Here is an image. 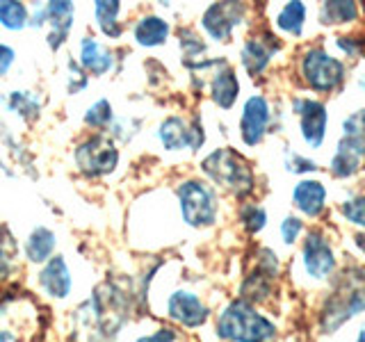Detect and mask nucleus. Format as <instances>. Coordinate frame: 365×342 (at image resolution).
Instances as JSON below:
<instances>
[{"label": "nucleus", "instance_id": "f257e3e1", "mask_svg": "<svg viewBox=\"0 0 365 342\" xmlns=\"http://www.w3.org/2000/svg\"><path fill=\"white\" fill-rule=\"evenodd\" d=\"M133 292L123 285L108 281L76 311V342H114L130 317Z\"/></svg>", "mask_w": 365, "mask_h": 342}, {"label": "nucleus", "instance_id": "f03ea898", "mask_svg": "<svg viewBox=\"0 0 365 342\" xmlns=\"http://www.w3.org/2000/svg\"><path fill=\"white\" fill-rule=\"evenodd\" d=\"M217 336L226 342H272L277 328L251 304L237 299L228 304L217 319Z\"/></svg>", "mask_w": 365, "mask_h": 342}, {"label": "nucleus", "instance_id": "7ed1b4c3", "mask_svg": "<svg viewBox=\"0 0 365 342\" xmlns=\"http://www.w3.org/2000/svg\"><path fill=\"white\" fill-rule=\"evenodd\" d=\"M365 311V271L349 269L340 276L334 294L322 311V328L327 333H334L349 317Z\"/></svg>", "mask_w": 365, "mask_h": 342}, {"label": "nucleus", "instance_id": "20e7f679", "mask_svg": "<svg viewBox=\"0 0 365 342\" xmlns=\"http://www.w3.org/2000/svg\"><path fill=\"white\" fill-rule=\"evenodd\" d=\"M203 171L217 185L231 190L235 197H245L254 190V171L249 162L231 148H220L203 160Z\"/></svg>", "mask_w": 365, "mask_h": 342}, {"label": "nucleus", "instance_id": "39448f33", "mask_svg": "<svg viewBox=\"0 0 365 342\" xmlns=\"http://www.w3.org/2000/svg\"><path fill=\"white\" fill-rule=\"evenodd\" d=\"M180 201V212L190 226H210L217 214L215 192L201 180H187L176 190Z\"/></svg>", "mask_w": 365, "mask_h": 342}, {"label": "nucleus", "instance_id": "423d86ee", "mask_svg": "<svg viewBox=\"0 0 365 342\" xmlns=\"http://www.w3.org/2000/svg\"><path fill=\"white\" fill-rule=\"evenodd\" d=\"M76 162L87 176H103L117 167L119 151L103 135H94L76 148Z\"/></svg>", "mask_w": 365, "mask_h": 342}, {"label": "nucleus", "instance_id": "0eeeda50", "mask_svg": "<svg viewBox=\"0 0 365 342\" xmlns=\"http://www.w3.org/2000/svg\"><path fill=\"white\" fill-rule=\"evenodd\" d=\"M302 73L306 78V83L313 89L331 91L342 83V78H345V66H342V62H338L336 57L327 55L322 48H313L304 57Z\"/></svg>", "mask_w": 365, "mask_h": 342}, {"label": "nucleus", "instance_id": "6e6552de", "mask_svg": "<svg viewBox=\"0 0 365 342\" xmlns=\"http://www.w3.org/2000/svg\"><path fill=\"white\" fill-rule=\"evenodd\" d=\"M167 315L180 326L197 328L205 324L210 311H208V306L199 299V294H194L190 290H176V292H171L167 299Z\"/></svg>", "mask_w": 365, "mask_h": 342}, {"label": "nucleus", "instance_id": "1a4fd4ad", "mask_svg": "<svg viewBox=\"0 0 365 342\" xmlns=\"http://www.w3.org/2000/svg\"><path fill=\"white\" fill-rule=\"evenodd\" d=\"M32 21H34V26H39L41 21H48V26H51L48 43H51V48H60V43L66 39L68 30H71L73 5L71 3H62V0L41 5V7H37V14L32 16Z\"/></svg>", "mask_w": 365, "mask_h": 342}, {"label": "nucleus", "instance_id": "9d476101", "mask_svg": "<svg viewBox=\"0 0 365 342\" xmlns=\"http://www.w3.org/2000/svg\"><path fill=\"white\" fill-rule=\"evenodd\" d=\"M245 16V5L240 3H217L203 14V28L212 39L224 41L231 37L233 28Z\"/></svg>", "mask_w": 365, "mask_h": 342}, {"label": "nucleus", "instance_id": "9b49d317", "mask_svg": "<svg viewBox=\"0 0 365 342\" xmlns=\"http://www.w3.org/2000/svg\"><path fill=\"white\" fill-rule=\"evenodd\" d=\"M160 142L169 151H178L182 146L199 148L203 144V128L199 123L187 125L180 117H169L160 125Z\"/></svg>", "mask_w": 365, "mask_h": 342}, {"label": "nucleus", "instance_id": "f8f14e48", "mask_svg": "<svg viewBox=\"0 0 365 342\" xmlns=\"http://www.w3.org/2000/svg\"><path fill=\"white\" fill-rule=\"evenodd\" d=\"M304 265L306 271L313 279H327L336 267L334 251H331L329 242L322 237V233H311L304 244Z\"/></svg>", "mask_w": 365, "mask_h": 342}, {"label": "nucleus", "instance_id": "ddd939ff", "mask_svg": "<svg viewBox=\"0 0 365 342\" xmlns=\"http://www.w3.org/2000/svg\"><path fill=\"white\" fill-rule=\"evenodd\" d=\"M39 285L51 299H66L71 294L73 279L62 256H53L39 271Z\"/></svg>", "mask_w": 365, "mask_h": 342}, {"label": "nucleus", "instance_id": "4468645a", "mask_svg": "<svg viewBox=\"0 0 365 342\" xmlns=\"http://www.w3.org/2000/svg\"><path fill=\"white\" fill-rule=\"evenodd\" d=\"M365 157V137L363 135H345L338 144V151L331 160V171L340 178L356 174Z\"/></svg>", "mask_w": 365, "mask_h": 342}, {"label": "nucleus", "instance_id": "2eb2a0df", "mask_svg": "<svg viewBox=\"0 0 365 342\" xmlns=\"http://www.w3.org/2000/svg\"><path fill=\"white\" fill-rule=\"evenodd\" d=\"M267 123H269V105L267 100L262 96H251L245 103V112H242V140L249 146H256L262 135L267 130Z\"/></svg>", "mask_w": 365, "mask_h": 342}, {"label": "nucleus", "instance_id": "dca6fc26", "mask_svg": "<svg viewBox=\"0 0 365 342\" xmlns=\"http://www.w3.org/2000/svg\"><path fill=\"white\" fill-rule=\"evenodd\" d=\"M294 110L302 114V135L306 144L317 148L327 130V108L317 100H297Z\"/></svg>", "mask_w": 365, "mask_h": 342}, {"label": "nucleus", "instance_id": "f3484780", "mask_svg": "<svg viewBox=\"0 0 365 342\" xmlns=\"http://www.w3.org/2000/svg\"><path fill=\"white\" fill-rule=\"evenodd\" d=\"M279 51V41H274L272 34H265V37H254L245 43L242 48V64L249 73H260L272 60V55Z\"/></svg>", "mask_w": 365, "mask_h": 342}, {"label": "nucleus", "instance_id": "a211bd4d", "mask_svg": "<svg viewBox=\"0 0 365 342\" xmlns=\"http://www.w3.org/2000/svg\"><path fill=\"white\" fill-rule=\"evenodd\" d=\"M294 205L308 217H317L324 210V199H327V190L322 182L317 180H302L299 185L292 192Z\"/></svg>", "mask_w": 365, "mask_h": 342}, {"label": "nucleus", "instance_id": "6ab92c4d", "mask_svg": "<svg viewBox=\"0 0 365 342\" xmlns=\"http://www.w3.org/2000/svg\"><path fill=\"white\" fill-rule=\"evenodd\" d=\"M80 64H83L87 71L103 76L112 68V53L101 46L94 37H85L80 41Z\"/></svg>", "mask_w": 365, "mask_h": 342}, {"label": "nucleus", "instance_id": "aec40b11", "mask_svg": "<svg viewBox=\"0 0 365 342\" xmlns=\"http://www.w3.org/2000/svg\"><path fill=\"white\" fill-rule=\"evenodd\" d=\"M212 100L217 103L220 108H231L235 98H237V91H240V85H237V78L233 73L231 66H224L220 73L212 78Z\"/></svg>", "mask_w": 365, "mask_h": 342}, {"label": "nucleus", "instance_id": "412c9836", "mask_svg": "<svg viewBox=\"0 0 365 342\" xmlns=\"http://www.w3.org/2000/svg\"><path fill=\"white\" fill-rule=\"evenodd\" d=\"M55 251V235L48 228H37L32 231L26 242V258L30 262H48Z\"/></svg>", "mask_w": 365, "mask_h": 342}, {"label": "nucleus", "instance_id": "4be33fe9", "mask_svg": "<svg viewBox=\"0 0 365 342\" xmlns=\"http://www.w3.org/2000/svg\"><path fill=\"white\" fill-rule=\"evenodd\" d=\"M169 34V26L165 19L160 16H144L140 23L135 26V39L142 46H160L165 43Z\"/></svg>", "mask_w": 365, "mask_h": 342}, {"label": "nucleus", "instance_id": "5701e85b", "mask_svg": "<svg viewBox=\"0 0 365 342\" xmlns=\"http://www.w3.org/2000/svg\"><path fill=\"white\" fill-rule=\"evenodd\" d=\"M121 5L117 0H106V3H96V21H98V28L108 34V37H119L121 28L117 23V14H119Z\"/></svg>", "mask_w": 365, "mask_h": 342}, {"label": "nucleus", "instance_id": "b1692460", "mask_svg": "<svg viewBox=\"0 0 365 342\" xmlns=\"http://www.w3.org/2000/svg\"><path fill=\"white\" fill-rule=\"evenodd\" d=\"M28 23V7L23 3H9V0H0V26L7 30H21Z\"/></svg>", "mask_w": 365, "mask_h": 342}, {"label": "nucleus", "instance_id": "393cba45", "mask_svg": "<svg viewBox=\"0 0 365 342\" xmlns=\"http://www.w3.org/2000/svg\"><path fill=\"white\" fill-rule=\"evenodd\" d=\"M359 16L356 3H345V0H336V3H324L322 7V21L324 23H347Z\"/></svg>", "mask_w": 365, "mask_h": 342}, {"label": "nucleus", "instance_id": "a878e982", "mask_svg": "<svg viewBox=\"0 0 365 342\" xmlns=\"http://www.w3.org/2000/svg\"><path fill=\"white\" fill-rule=\"evenodd\" d=\"M304 16H306V7L302 3H288L279 14V28L290 32V34H299L304 28Z\"/></svg>", "mask_w": 365, "mask_h": 342}, {"label": "nucleus", "instance_id": "bb28decb", "mask_svg": "<svg viewBox=\"0 0 365 342\" xmlns=\"http://www.w3.org/2000/svg\"><path fill=\"white\" fill-rule=\"evenodd\" d=\"M14 269V237L0 224V279H7Z\"/></svg>", "mask_w": 365, "mask_h": 342}, {"label": "nucleus", "instance_id": "cd10ccee", "mask_svg": "<svg viewBox=\"0 0 365 342\" xmlns=\"http://www.w3.org/2000/svg\"><path fill=\"white\" fill-rule=\"evenodd\" d=\"M9 108L19 112L21 117L34 119L39 114V100L34 98L30 91H14V94L9 96Z\"/></svg>", "mask_w": 365, "mask_h": 342}, {"label": "nucleus", "instance_id": "c85d7f7f", "mask_svg": "<svg viewBox=\"0 0 365 342\" xmlns=\"http://www.w3.org/2000/svg\"><path fill=\"white\" fill-rule=\"evenodd\" d=\"M112 119V108L108 100H98L96 105H91L85 114V123L94 125V128H103Z\"/></svg>", "mask_w": 365, "mask_h": 342}, {"label": "nucleus", "instance_id": "c756f323", "mask_svg": "<svg viewBox=\"0 0 365 342\" xmlns=\"http://www.w3.org/2000/svg\"><path fill=\"white\" fill-rule=\"evenodd\" d=\"M265 219H267V214L262 208H258V205H245L242 208V222L249 233H258L260 228L265 226Z\"/></svg>", "mask_w": 365, "mask_h": 342}, {"label": "nucleus", "instance_id": "7c9ffc66", "mask_svg": "<svg viewBox=\"0 0 365 342\" xmlns=\"http://www.w3.org/2000/svg\"><path fill=\"white\" fill-rule=\"evenodd\" d=\"M342 212L349 222L365 226V197H356V199H349L342 205Z\"/></svg>", "mask_w": 365, "mask_h": 342}, {"label": "nucleus", "instance_id": "2f4dec72", "mask_svg": "<svg viewBox=\"0 0 365 342\" xmlns=\"http://www.w3.org/2000/svg\"><path fill=\"white\" fill-rule=\"evenodd\" d=\"M180 46H182V51H185L187 57H197L199 53L205 51L203 41L192 30H180Z\"/></svg>", "mask_w": 365, "mask_h": 342}, {"label": "nucleus", "instance_id": "473e14b6", "mask_svg": "<svg viewBox=\"0 0 365 342\" xmlns=\"http://www.w3.org/2000/svg\"><path fill=\"white\" fill-rule=\"evenodd\" d=\"M302 233V222L297 217H288L283 224H281V235H283V242L285 244H292L297 237Z\"/></svg>", "mask_w": 365, "mask_h": 342}, {"label": "nucleus", "instance_id": "72a5a7b5", "mask_svg": "<svg viewBox=\"0 0 365 342\" xmlns=\"http://www.w3.org/2000/svg\"><path fill=\"white\" fill-rule=\"evenodd\" d=\"M135 342H176V331L169 326H163V328H155L153 333L137 338Z\"/></svg>", "mask_w": 365, "mask_h": 342}, {"label": "nucleus", "instance_id": "f704fd0d", "mask_svg": "<svg viewBox=\"0 0 365 342\" xmlns=\"http://www.w3.org/2000/svg\"><path fill=\"white\" fill-rule=\"evenodd\" d=\"M285 165H288V169L294 171V174H302V171H313V169H317L313 160L299 157L297 153H288V160H285Z\"/></svg>", "mask_w": 365, "mask_h": 342}, {"label": "nucleus", "instance_id": "c9c22d12", "mask_svg": "<svg viewBox=\"0 0 365 342\" xmlns=\"http://www.w3.org/2000/svg\"><path fill=\"white\" fill-rule=\"evenodd\" d=\"M11 62H14V51H11L9 46L0 43V76H5L9 71Z\"/></svg>", "mask_w": 365, "mask_h": 342}, {"label": "nucleus", "instance_id": "e433bc0d", "mask_svg": "<svg viewBox=\"0 0 365 342\" xmlns=\"http://www.w3.org/2000/svg\"><path fill=\"white\" fill-rule=\"evenodd\" d=\"M338 46H340V48L345 51L347 55H356V53H359V43H354V39L340 37V39H338Z\"/></svg>", "mask_w": 365, "mask_h": 342}, {"label": "nucleus", "instance_id": "4c0bfd02", "mask_svg": "<svg viewBox=\"0 0 365 342\" xmlns=\"http://www.w3.org/2000/svg\"><path fill=\"white\" fill-rule=\"evenodd\" d=\"M11 340V333H9V331H3V328H0V342H9Z\"/></svg>", "mask_w": 365, "mask_h": 342}, {"label": "nucleus", "instance_id": "58836bf2", "mask_svg": "<svg viewBox=\"0 0 365 342\" xmlns=\"http://www.w3.org/2000/svg\"><path fill=\"white\" fill-rule=\"evenodd\" d=\"M356 342H365V326L361 328V333H359V340Z\"/></svg>", "mask_w": 365, "mask_h": 342}, {"label": "nucleus", "instance_id": "ea45409f", "mask_svg": "<svg viewBox=\"0 0 365 342\" xmlns=\"http://www.w3.org/2000/svg\"><path fill=\"white\" fill-rule=\"evenodd\" d=\"M356 239H359V244H361V247H363V249H365V235H359V237H356Z\"/></svg>", "mask_w": 365, "mask_h": 342}, {"label": "nucleus", "instance_id": "a19ab883", "mask_svg": "<svg viewBox=\"0 0 365 342\" xmlns=\"http://www.w3.org/2000/svg\"><path fill=\"white\" fill-rule=\"evenodd\" d=\"M361 87H363V89H365V73H363V76H361Z\"/></svg>", "mask_w": 365, "mask_h": 342}, {"label": "nucleus", "instance_id": "79ce46f5", "mask_svg": "<svg viewBox=\"0 0 365 342\" xmlns=\"http://www.w3.org/2000/svg\"><path fill=\"white\" fill-rule=\"evenodd\" d=\"M0 167H3V160H0Z\"/></svg>", "mask_w": 365, "mask_h": 342}]
</instances>
